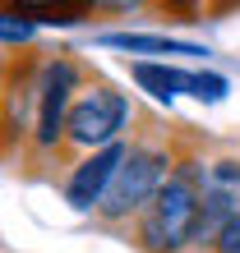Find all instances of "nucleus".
Here are the masks:
<instances>
[{"mask_svg": "<svg viewBox=\"0 0 240 253\" xmlns=\"http://www.w3.org/2000/svg\"><path fill=\"white\" fill-rule=\"evenodd\" d=\"M139 240L148 253H180L185 244L203 240V198H199V161L171 166L167 184L143 207Z\"/></svg>", "mask_w": 240, "mask_h": 253, "instance_id": "f257e3e1", "label": "nucleus"}, {"mask_svg": "<svg viewBox=\"0 0 240 253\" xmlns=\"http://www.w3.org/2000/svg\"><path fill=\"white\" fill-rule=\"evenodd\" d=\"M167 175H171V161L162 152H153V147H129L125 161H120V170L111 175L107 193H102L97 212L111 216V221L129 216V212H143V207L157 198V189L167 184Z\"/></svg>", "mask_w": 240, "mask_h": 253, "instance_id": "f03ea898", "label": "nucleus"}, {"mask_svg": "<svg viewBox=\"0 0 240 253\" xmlns=\"http://www.w3.org/2000/svg\"><path fill=\"white\" fill-rule=\"evenodd\" d=\"M125 115H129V101L111 92V87H93V92H83L79 101L69 106V138L83 143V147H111L116 133L125 129Z\"/></svg>", "mask_w": 240, "mask_h": 253, "instance_id": "7ed1b4c3", "label": "nucleus"}, {"mask_svg": "<svg viewBox=\"0 0 240 253\" xmlns=\"http://www.w3.org/2000/svg\"><path fill=\"white\" fill-rule=\"evenodd\" d=\"M199 198H203V240H213L231 216H240V161L236 157L199 161Z\"/></svg>", "mask_w": 240, "mask_h": 253, "instance_id": "20e7f679", "label": "nucleus"}, {"mask_svg": "<svg viewBox=\"0 0 240 253\" xmlns=\"http://www.w3.org/2000/svg\"><path fill=\"white\" fill-rule=\"evenodd\" d=\"M37 143L51 147L60 138V129H65V106H69V92H74V65L69 60H51L47 69H42L37 79Z\"/></svg>", "mask_w": 240, "mask_h": 253, "instance_id": "39448f33", "label": "nucleus"}, {"mask_svg": "<svg viewBox=\"0 0 240 253\" xmlns=\"http://www.w3.org/2000/svg\"><path fill=\"white\" fill-rule=\"evenodd\" d=\"M125 152H129L125 143H111V147H102V152L88 157L83 166L69 175V184H65L69 207H79V212L97 207V203H102V193H107V184H111V175L120 170V161H125Z\"/></svg>", "mask_w": 240, "mask_h": 253, "instance_id": "423d86ee", "label": "nucleus"}, {"mask_svg": "<svg viewBox=\"0 0 240 253\" xmlns=\"http://www.w3.org/2000/svg\"><path fill=\"white\" fill-rule=\"evenodd\" d=\"M102 42L116 46V51H129V55H203V46H189V42H176V37H157V33H111Z\"/></svg>", "mask_w": 240, "mask_h": 253, "instance_id": "0eeeda50", "label": "nucleus"}, {"mask_svg": "<svg viewBox=\"0 0 240 253\" xmlns=\"http://www.w3.org/2000/svg\"><path fill=\"white\" fill-rule=\"evenodd\" d=\"M134 83L148 87V92L162 97V101H171L180 92L194 97V74L189 69H171V65H134Z\"/></svg>", "mask_w": 240, "mask_h": 253, "instance_id": "6e6552de", "label": "nucleus"}, {"mask_svg": "<svg viewBox=\"0 0 240 253\" xmlns=\"http://www.w3.org/2000/svg\"><path fill=\"white\" fill-rule=\"evenodd\" d=\"M28 37H33V23L19 19V9H0V42H14V46H19Z\"/></svg>", "mask_w": 240, "mask_h": 253, "instance_id": "1a4fd4ad", "label": "nucleus"}, {"mask_svg": "<svg viewBox=\"0 0 240 253\" xmlns=\"http://www.w3.org/2000/svg\"><path fill=\"white\" fill-rule=\"evenodd\" d=\"M194 97L199 101H222L227 97V79L222 74H194Z\"/></svg>", "mask_w": 240, "mask_h": 253, "instance_id": "9d476101", "label": "nucleus"}, {"mask_svg": "<svg viewBox=\"0 0 240 253\" xmlns=\"http://www.w3.org/2000/svg\"><path fill=\"white\" fill-rule=\"evenodd\" d=\"M213 253H240V216H231L227 226L213 235Z\"/></svg>", "mask_w": 240, "mask_h": 253, "instance_id": "9b49d317", "label": "nucleus"}]
</instances>
